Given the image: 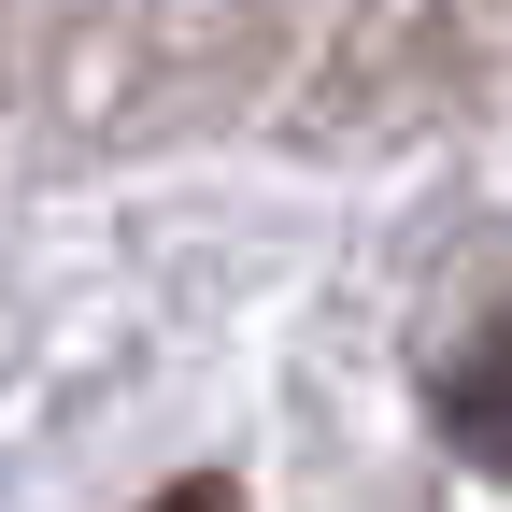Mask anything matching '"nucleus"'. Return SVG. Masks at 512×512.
<instances>
[{
    "label": "nucleus",
    "mask_w": 512,
    "mask_h": 512,
    "mask_svg": "<svg viewBox=\"0 0 512 512\" xmlns=\"http://www.w3.org/2000/svg\"><path fill=\"white\" fill-rule=\"evenodd\" d=\"M441 441H456L470 470H512V328H484L441 370Z\"/></svg>",
    "instance_id": "obj_1"
},
{
    "label": "nucleus",
    "mask_w": 512,
    "mask_h": 512,
    "mask_svg": "<svg viewBox=\"0 0 512 512\" xmlns=\"http://www.w3.org/2000/svg\"><path fill=\"white\" fill-rule=\"evenodd\" d=\"M157 512H242V498H228V484H171Z\"/></svg>",
    "instance_id": "obj_2"
}]
</instances>
